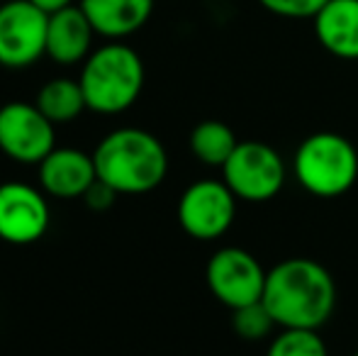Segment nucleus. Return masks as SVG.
<instances>
[{"label": "nucleus", "mask_w": 358, "mask_h": 356, "mask_svg": "<svg viewBox=\"0 0 358 356\" xmlns=\"http://www.w3.org/2000/svg\"><path fill=\"white\" fill-rule=\"evenodd\" d=\"M261 300L280 329H320L336 310V280L324 264L292 257L268 269Z\"/></svg>", "instance_id": "1"}, {"label": "nucleus", "mask_w": 358, "mask_h": 356, "mask_svg": "<svg viewBox=\"0 0 358 356\" xmlns=\"http://www.w3.org/2000/svg\"><path fill=\"white\" fill-rule=\"evenodd\" d=\"M98 180L117 195H144L169 176V152L156 134L142 127H120L105 134L93 152Z\"/></svg>", "instance_id": "2"}, {"label": "nucleus", "mask_w": 358, "mask_h": 356, "mask_svg": "<svg viewBox=\"0 0 358 356\" xmlns=\"http://www.w3.org/2000/svg\"><path fill=\"white\" fill-rule=\"evenodd\" d=\"M144 78V62L137 49L124 42H108L93 49L80 64L78 83L88 110L98 115H120L139 100Z\"/></svg>", "instance_id": "3"}, {"label": "nucleus", "mask_w": 358, "mask_h": 356, "mask_svg": "<svg viewBox=\"0 0 358 356\" xmlns=\"http://www.w3.org/2000/svg\"><path fill=\"white\" fill-rule=\"evenodd\" d=\"M292 176L315 198H341L358 180V149L339 132H315L292 157Z\"/></svg>", "instance_id": "4"}, {"label": "nucleus", "mask_w": 358, "mask_h": 356, "mask_svg": "<svg viewBox=\"0 0 358 356\" xmlns=\"http://www.w3.org/2000/svg\"><path fill=\"white\" fill-rule=\"evenodd\" d=\"M220 171L222 180L244 203H268L285 188L287 180V164L278 149L256 139L236 144L234 154Z\"/></svg>", "instance_id": "5"}, {"label": "nucleus", "mask_w": 358, "mask_h": 356, "mask_svg": "<svg viewBox=\"0 0 358 356\" xmlns=\"http://www.w3.org/2000/svg\"><path fill=\"white\" fill-rule=\"evenodd\" d=\"M236 198L222 178L193 180L178 198V225L198 242L224 237L236 220Z\"/></svg>", "instance_id": "6"}, {"label": "nucleus", "mask_w": 358, "mask_h": 356, "mask_svg": "<svg viewBox=\"0 0 358 356\" xmlns=\"http://www.w3.org/2000/svg\"><path fill=\"white\" fill-rule=\"evenodd\" d=\"M57 149V124L27 100L0 105V154L15 164H42Z\"/></svg>", "instance_id": "7"}, {"label": "nucleus", "mask_w": 358, "mask_h": 356, "mask_svg": "<svg viewBox=\"0 0 358 356\" xmlns=\"http://www.w3.org/2000/svg\"><path fill=\"white\" fill-rule=\"evenodd\" d=\"M49 15L29 0L0 3V66L29 69L47 57Z\"/></svg>", "instance_id": "8"}, {"label": "nucleus", "mask_w": 358, "mask_h": 356, "mask_svg": "<svg viewBox=\"0 0 358 356\" xmlns=\"http://www.w3.org/2000/svg\"><path fill=\"white\" fill-rule=\"evenodd\" d=\"M268 271L251 252L241 247H220L205 269L210 293L224 308L239 310L264 298Z\"/></svg>", "instance_id": "9"}, {"label": "nucleus", "mask_w": 358, "mask_h": 356, "mask_svg": "<svg viewBox=\"0 0 358 356\" xmlns=\"http://www.w3.org/2000/svg\"><path fill=\"white\" fill-rule=\"evenodd\" d=\"M52 208L42 188L24 180L0 183V239L15 247L34 244L49 232Z\"/></svg>", "instance_id": "10"}, {"label": "nucleus", "mask_w": 358, "mask_h": 356, "mask_svg": "<svg viewBox=\"0 0 358 356\" xmlns=\"http://www.w3.org/2000/svg\"><path fill=\"white\" fill-rule=\"evenodd\" d=\"M39 188L57 200L83 198L90 185L98 180L93 154L76 147H57L37 164Z\"/></svg>", "instance_id": "11"}, {"label": "nucleus", "mask_w": 358, "mask_h": 356, "mask_svg": "<svg viewBox=\"0 0 358 356\" xmlns=\"http://www.w3.org/2000/svg\"><path fill=\"white\" fill-rule=\"evenodd\" d=\"M95 29L78 3L49 15L47 57L59 66L83 64L93 52Z\"/></svg>", "instance_id": "12"}, {"label": "nucleus", "mask_w": 358, "mask_h": 356, "mask_svg": "<svg viewBox=\"0 0 358 356\" xmlns=\"http://www.w3.org/2000/svg\"><path fill=\"white\" fill-rule=\"evenodd\" d=\"M312 27L324 52L358 62V0H329L312 17Z\"/></svg>", "instance_id": "13"}, {"label": "nucleus", "mask_w": 358, "mask_h": 356, "mask_svg": "<svg viewBox=\"0 0 358 356\" xmlns=\"http://www.w3.org/2000/svg\"><path fill=\"white\" fill-rule=\"evenodd\" d=\"M95 34L108 42H122L139 32L154 13V0H78Z\"/></svg>", "instance_id": "14"}, {"label": "nucleus", "mask_w": 358, "mask_h": 356, "mask_svg": "<svg viewBox=\"0 0 358 356\" xmlns=\"http://www.w3.org/2000/svg\"><path fill=\"white\" fill-rule=\"evenodd\" d=\"M34 105L54 124L73 122V120H78L83 115V110H88V103H85V95L78 78H66V76L52 78V81L44 83L39 88L37 98H34Z\"/></svg>", "instance_id": "15"}, {"label": "nucleus", "mask_w": 358, "mask_h": 356, "mask_svg": "<svg viewBox=\"0 0 358 356\" xmlns=\"http://www.w3.org/2000/svg\"><path fill=\"white\" fill-rule=\"evenodd\" d=\"M236 144H239V139H236L234 129L227 122H222V120H203V122H198L188 139L193 157L210 169L224 166L227 159L234 154Z\"/></svg>", "instance_id": "16"}, {"label": "nucleus", "mask_w": 358, "mask_h": 356, "mask_svg": "<svg viewBox=\"0 0 358 356\" xmlns=\"http://www.w3.org/2000/svg\"><path fill=\"white\" fill-rule=\"evenodd\" d=\"M266 356H329L320 329H280L271 339Z\"/></svg>", "instance_id": "17"}, {"label": "nucleus", "mask_w": 358, "mask_h": 356, "mask_svg": "<svg viewBox=\"0 0 358 356\" xmlns=\"http://www.w3.org/2000/svg\"><path fill=\"white\" fill-rule=\"evenodd\" d=\"M231 327L246 342H259L273 334V329L278 327L273 320V315L268 313V308L264 305V300L259 303L244 305L239 310H231Z\"/></svg>", "instance_id": "18"}, {"label": "nucleus", "mask_w": 358, "mask_h": 356, "mask_svg": "<svg viewBox=\"0 0 358 356\" xmlns=\"http://www.w3.org/2000/svg\"><path fill=\"white\" fill-rule=\"evenodd\" d=\"M329 0H259L264 10L285 20H312Z\"/></svg>", "instance_id": "19"}, {"label": "nucleus", "mask_w": 358, "mask_h": 356, "mask_svg": "<svg viewBox=\"0 0 358 356\" xmlns=\"http://www.w3.org/2000/svg\"><path fill=\"white\" fill-rule=\"evenodd\" d=\"M83 200L90 210H95V213H105V210H110L115 205L117 193H115L110 185H105L103 180H95V183L88 188V193L83 195Z\"/></svg>", "instance_id": "20"}, {"label": "nucleus", "mask_w": 358, "mask_h": 356, "mask_svg": "<svg viewBox=\"0 0 358 356\" xmlns=\"http://www.w3.org/2000/svg\"><path fill=\"white\" fill-rule=\"evenodd\" d=\"M29 3H34L47 15H54V13H59V10L69 8V5H76V0H29Z\"/></svg>", "instance_id": "21"}, {"label": "nucleus", "mask_w": 358, "mask_h": 356, "mask_svg": "<svg viewBox=\"0 0 358 356\" xmlns=\"http://www.w3.org/2000/svg\"><path fill=\"white\" fill-rule=\"evenodd\" d=\"M351 356H358V352H356V354H351Z\"/></svg>", "instance_id": "22"}]
</instances>
